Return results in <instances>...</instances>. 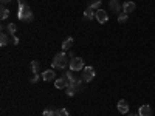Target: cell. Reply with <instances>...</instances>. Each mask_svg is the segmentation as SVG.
<instances>
[{
	"mask_svg": "<svg viewBox=\"0 0 155 116\" xmlns=\"http://www.w3.org/2000/svg\"><path fill=\"white\" fill-rule=\"evenodd\" d=\"M67 65H70V62H68V56L65 53H58L53 59V62H51V67L53 68H61L64 70Z\"/></svg>",
	"mask_w": 155,
	"mask_h": 116,
	"instance_id": "obj_1",
	"label": "cell"
},
{
	"mask_svg": "<svg viewBox=\"0 0 155 116\" xmlns=\"http://www.w3.org/2000/svg\"><path fill=\"white\" fill-rule=\"evenodd\" d=\"M19 19L25 20V22H31L33 20V12L30 9V6L25 3V2H19Z\"/></svg>",
	"mask_w": 155,
	"mask_h": 116,
	"instance_id": "obj_2",
	"label": "cell"
},
{
	"mask_svg": "<svg viewBox=\"0 0 155 116\" xmlns=\"http://www.w3.org/2000/svg\"><path fill=\"white\" fill-rule=\"evenodd\" d=\"M95 76H96V71H95L93 67H85L84 71H82V74H81V77H82L84 82H92Z\"/></svg>",
	"mask_w": 155,
	"mask_h": 116,
	"instance_id": "obj_3",
	"label": "cell"
},
{
	"mask_svg": "<svg viewBox=\"0 0 155 116\" xmlns=\"http://www.w3.org/2000/svg\"><path fill=\"white\" fill-rule=\"evenodd\" d=\"M85 67H84V60L81 59V57H73L71 60H70V70L71 71H81V70H84Z\"/></svg>",
	"mask_w": 155,
	"mask_h": 116,
	"instance_id": "obj_4",
	"label": "cell"
},
{
	"mask_svg": "<svg viewBox=\"0 0 155 116\" xmlns=\"http://www.w3.org/2000/svg\"><path fill=\"white\" fill-rule=\"evenodd\" d=\"M70 85V81H68V77L64 74L62 77H59V79H56L54 81V87L58 88V90H65L67 87Z\"/></svg>",
	"mask_w": 155,
	"mask_h": 116,
	"instance_id": "obj_5",
	"label": "cell"
},
{
	"mask_svg": "<svg viewBox=\"0 0 155 116\" xmlns=\"http://www.w3.org/2000/svg\"><path fill=\"white\" fill-rule=\"evenodd\" d=\"M95 19H96V22H99V23H106V22L109 20V14H107L104 9H96Z\"/></svg>",
	"mask_w": 155,
	"mask_h": 116,
	"instance_id": "obj_6",
	"label": "cell"
},
{
	"mask_svg": "<svg viewBox=\"0 0 155 116\" xmlns=\"http://www.w3.org/2000/svg\"><path fill=\"white\" fill-rule=\"evenodd\" d=\"M116 107H118V111L123 113V114H127L129 113V104H127V101H124V99H121Z\"/></svg>",
	"mask_w": 155,
	"mask_h": 116,
	"instance_id": "obj_7",
	"label": "cell"
},
{
	"mask_svg": "<svg viewBox=\"0 0 155 116\" xmlns=\"http://www.w3.org/2000/svg\"><path fill=\"white\" fill-rule=\"evenodd\" d=\"M135 8H137V5H135L134 2H124V5H123V11L126 12V14H130V12H134Z\"/></svg>",
	"mask_w": 155,
	"mask_h": 116,
	"instance_id": "obj_8",
	"label": "cell"
},
{
	"mask_svg": "<svg viewBox=\"0 0 155 116\" xmlns=\"http://www.w3.org/2000/svg\"><path fill=\"white\" fill-rule=\"evenodd\" d=\"M109 5H110V9L115 12V14H120V11H121V3L118 2V0H110Z\"/></svg>",
	"mask_w": 155,
	"mask_h": 116,
	"instance_id": "obj_9",
	"label": "cell"
},
{
	"mask_svg": "<svg viewBox=\"0 0 155 116\" xmlns=\"http://www.w3.org/2000/svg\"><path fill=\"white\" fill-rule=\"evenodd\" d=\"M138 114H140V116H152V108H150V105H141L140 110H138Z\"/></svg>",
	"mask_w": 155,
	"mask_h": 116,
	"instance_id": "obj_10",
	"label": "cell"
},
{
	"mask_svg": "<svg viewBox=\"0 0 155 116\" xmlns=\"http://www.w3.org/2000/svg\"><path fill=\"white\" fill-rule=\"evenodd\" d=\"M53 70H54V68L47 70V71H44V73H42V79H44L45 82H47V81H53V79H54V76H56V74H54V71H53Z\"/></svg>",
	"mask_w": 155,
	"mask_h": 116,
	"instance_id": "obj_11",
	"label": "cell"
},
{
	"mask_svg": "<svg viewBox=\"0 0 155 116\" xmlns=\"http://www.w3.org/2000/svg\"><path fill=\"white\" fill-rule=\"evenodd\" d=\"M70 85L74 88V92H81V90H82V77H79V79H76V77H74Z\"/></svg>",
	"mask_w": 155,
	"mask_h": 116,
	"instance_id": "obj_12",
	"label": "cell"
},
{
	"mask_svg": "<svg viewBox=\"0 0 155 116\" xmlns=\"http://www.w3.org/2000/svg\"><path fill=\"white\" fill-rule=\"evenodd\" d=\"M95 9H92V8H87V9H84V17L87 19V20H93L95 19Z\"/></svg>",
	"mask_w": 155,
	"mask_h": 116,
	"instance_id": "obj_13",
	"label": "cell"
},
{
	"mask_svg": "<svg viewBox=\"0 0 155 116\" xmlns=\"http://www.w3.org/2000/svg\"><path fill=\"white\" fill-rule=\"evenodd\" d=\"M71 45H73V37H67L65 40L62 42V50H64V51H67V50L71 48Z\"/></svg>",
	"mask_w": 155,
	"mask_h": 116,
	"instance_id": "obj_14",
	"label": "cell"
},
{
	"mask_svg": "<svg viewBox=\"0 0 155 116\" xmlns=\"http://www.w3.org/2000/svg\"><path fill=\"white\" fill-rule=\"evenodd\" d=\"M127 20H129V14H126L124 11L120 12V14H118V22H120V23H126Z\"/></svg>",
	"mask_w": 155,
	"mask_h": 116,
	"instance_id": "obj_15",
	"label": "cell"
},
{
	"mask_svg": "<svg viewBox=\"0 0 155 116\" xmlns=\"http://www.w3.org/2000/svg\"><path fill=\"white\" fill-rule=\"evenodd\" d=\"M65 95H67L68 98H73V96L76 95V92H74V88H73L71 85H68V87L65 88Z\"/></svg>",
	"mask_w": 155,
	"mask_h": 116,
	"instance_id": "obj_16",
	"label": "cell"
},
{
	"mask_svg": "<svg viewBox=\"0 0 155 116\" xmlns=\"http://www.w3.org/2000/svg\"><path fill=\"white\" fill-rule=\"evenodd\" d=\"M39 68H41V63L36 62V60H33V62H31V70H33V73H39Z\"/></svg>",
	"mask_w": 155,
	"mask_h": 116,
	"instance_id": "obj_17",
	"label": "cell"
},
{
	"mask_svg": "<svg viewBox=\"0 0 155 116\" xmlns=\"http://www.w3.org/2000/svg\"><path fill=\"white\" fill-rule=\"evenodd\" d=\"M8 14H9V11H8L5 6H2V11H0V19H2V20H5V19L8 17Z\"/></svg>",
	"mask_w": 155,
	"mask_h": 116,
	"instance_id": "obj_18",
	"label": "cell"
},
{
	"mask_svg": "<svg viewBox=\"0 0 155 116\" xmlns=\"http://www.w3.org/2000/svg\"><path fill=\"white\" fill-rule=\"evenodd\" d=\"M0 45H2V47H6V45H8V36H6V34L0 36Z\"/></svg>",
	"mask_w": 155,
	"mask_h": 116,
	"instance_id": "obj_19",
	"label": "cell"
},
{
	"mask_svg": "<svg viewBox=\"0 0 155 116\" xmlns=\"http://www.w3.org/2000/svg\"><path fill=\"white\" fill-rule=\"evenodd\" d=\"M56 116H68V110L67 108H59V110H56Z\"/></svg>",
	"mask_w": 155,
	"mask_h": 116,
	"instance_id": "obj_20",
	"label": "cell"
},
{
	"mask_svg": "<svg viewBox=\"0 0 155 116\" xmlns=\"http://www.w3.org/2000/svg\"><path fill=\"white\" fill-rule=\"evenodd\" d=\"M99 6H101V0H93V2L88 5V8H92V9H96Z\"/></svg>",
	"mask_w": 155,
	"mask_h": 116,
	"instance_id": "obj_21",
	"label": "cell"
},
{
	"mask_svg": "<svg viewBox=\"0 0 155 116\" xmlns=\"http://www.w3.org/2000/svg\"><path fill=\"white\" fill-rule=\"evenodd\" d=\"M16 30H17V27H16V23H9V25H8V31H9V34H12V36H14Z\"/></svg>",
	"mask_w": 155,
	"mask_h": 116,
	"instance_id": "obj_22",
	"label": "cell"
},
{
	"mask_svg": "<svg viewBox=\"0 0 155 116\" xmlns=\"http://www.w3.org/2000/svg\"><path fill=\"white\" fill-rule=\"evenodd\" d=\"M44 116H56V111L51 108H45L44 110Z\"/></svg>",
	"mask_w": 155,
	"mask_h": 116,
	"instance_id": "obj_23",
	"label": "cell"
},
{
	"mask_svg": "<svg viewBox=\"0 0 155 116\" xmlns=\"http://www.w3.org/2000/svg\"><path fill=\"white\" fill-rule=\"evenodd\" d=\"M30 81H31L33 84L37 82V81H39V74H37V73H33V76H31V79H30Z\"/></svg>",
	"mask_w": 155,
	"mask_h": 116,
	"instance_id": "obj_24",
	"label": "cell"
},
{
	"mask_svg": "<svg viewBox=\"0 0 155 116\" xmlns=\"http://www.w3.org/2000/svg\"><path fill=\"white\" fill-rule=\"evenodd\" d=\"M12 44H14V45H17V44H19V39H17L16 36H14V37H12Z\"/></svg>",
	"mask_w": 155,
	"mask_h": 116,
	"instance_id": "obj_25",
	"label": "cell"
},
{
	"mask_svg": "<svg viewBox=\"0 0 155 116\" xmlns=\"http://www.w3.org/2000/svg\"><path fill=\"white\" fill-rule=\"evenodd\" d=\"M127 116H140V114H137V113H129Z\"/></svg>",
	"mask_w": 155,
	"mask_h": 116,
	"instance_id": "obj_26",
	"label": "cell"
},
{
	"mask_svg": "<svg viewBox=\"0 0 155 116\" xmlns=\"http://www.w3.org/2000/svg\"><path fill=\"white\" fill-rule=\"evenodd\" d=\"M9 2V0H2V3H8Z\"/></svg>",
	"mask_w": 155,
	"mask_h": 116,
	"instance_id": "obj_27",
	"label": "cell"
},
{
	"mask_svg": "<svg viewBox=\"0 0 155 116\" xmlns=\"http://www.w3.org/2000/svg\"><path fill=\"white\" fill-rule=\"evenodd\" d=\"M19 2H23V0H19Z\"/></svg>",
	"mask_w": 155,
	"mask_h": 116,
	"instance_id": "obj_28",
	"label": "cell"
}]
</instances>
